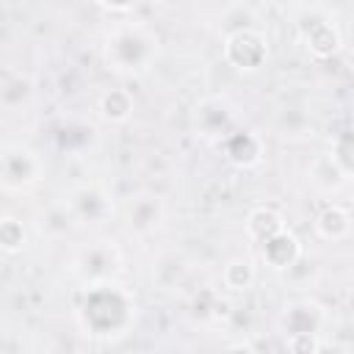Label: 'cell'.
Masks as SVG:
<instances>
[{"label": "cell", "mask_w": 354, "mask_h": 354, "mask_svg": "<svg viewBox=\"0 0 354 354\" xmlns=\"http://www.w3.org/2000/svg\"><path fill=\"white\" fill-rule=\"evenodd\" d=\"M136 315H138L136 296L116 279L86 285L75 307L77 326L83 329V335L97 337V340L124 337L133 329Z\"/></svg>", "instance_id": "1"}, {"label": "cell", "mask_w": 354, "mask_h": 354, "mask_svg": "<svg viewBox=\"0 0 354 354\" xmlns=\"http://www.w3.org/2000/svg\"><path fill=\"white\" fill-rule=\"evenodd\" d=\"M160 53L158 33L144 22H116L102 44V61L111 72L124 77L147 75Z\"/></svg>", "instance_id": "2"}, {"label": "cell", "mask_w": 354, "mask_h": 354, "mask_svg": "<svg viewBox=\"0 0 354 354\" xmlns=\"http://www.w3.org/2000/svg\"><path fill=\"white\" fill-rule=\"evenodd\" d=\"M44 177L41 155L22 141H6L0 149V183L6 194H25Z\"/></svg>", "instance_id": "3"}, {"label": "cell", "mask_w": 354, "mask_h": 354, "mask_svg": "<svg viewBox=\"0 0 354 354\" xmlns=\"http://www.w3.org/2000/svg\"><path fill=\"white\" fill-rule=\"evenodd\" d=\"M221 55H224L227 66H232L235 72H257L260 66H266L271 47H268V39L263 30L243 25L224 36Z\"/></svg>", "instance_id": "4"}, {"label": "cell", "mask_w": 354, "mask_h": 354, "mask_svg": "<svg viewBox=\"0 0 354 354\" xmlns=\"http://www.w3.org/2000/svg\"><path fill=\"white\" fill-rule=\"evenodd\" d=\"M66 207L77 227H102L113 218V196L100 183H83L69 191Z\"/></svg>", "instance_id": "5"}, {"label": "cell", "mask_w": 354, "mask_h": 354, "mask_svg": "<svg viewBox=\"0 0 354 354\" xmlns=\"http://www.w3.org/2000/svg\"><path fill=\"white\" fill-rule=\"evenodd\" d=\"M119 268H122V252L108 238H100V241L88 243L86 249H80L77 257H75V263H72V271L77 274V279L83 285L116 279Z\"/></svg>", "instance_id": "6"}, {"label": "cell", "mask_w": 354, "mask_h": 354, "mask_svg": "<svg viewBox=\"0 0 354 354\" xmlns=\"http://www.w3.org/2000/svg\"><path fill=\"white\" fill-rule=\"evenodd\" d=\"M191 122H194V133L202 141L221 144L238 127V113L224 97H202L194 105Z\"/></svg>", "instance_id": "7"}, {"label": "cell", "mask_w": 354, "mask_h": 354, "mask_svg": "<svg viewBox=\"0 0 354 354\" xmlns=\"http://www.w3.org/2000/svg\"><path fill=\"white\" fill-rule=\"evenodd\" d=\"M296 33H299V41L304 44V50L318 61H326L340 53V44H343L340 30L321 11H304L296 22Z\"/></svg>", "instance_id": "8"}, {"label": "cell", "mask_w": 354, "mask_h": 354, "mask_svg": "<svg viewBox=\"0 0 354 354\" xmlns=\"http://www.w3.org/2000/svg\"><path fill=\"white\" fill-rule=\"evenodd\" d=\"M326 324H329V313L315 299H293L282 307V315H279V329L285 337L304 335V332L324 335Z\"/></svg>", "instance_id": "9"}, {"label": "cell", "mask_w": 354, "mask_h": 354, "mask_svg": "<svg viewBox=\"0 0 354 354\" xmlns=\"http://www.w3.org/2000/svg\"><path fill=\"white\" fill-rule=\"evenodd\" d=\"M260 257H263V263H266L271 271H277V274L293 271V268L301 263V257H304L301 238H299L290 227H285L282 232H277L274 238H268L266 243H260Z\"/></svg>", "instance_id": "10"}, {"label": "cell", "mask_w": 354, "mask_h": 354, "mask_svg": "<svg viewBox=\"0 0 354 354\" xmlns=\"http://www.w3.org/2000/svg\"><path fill=\"white\" fill-rule=\"evenodd\" d=\"M218 147H221L224 160L235 169H243V171L254 169L263 160V152H266L263 138L254 130H246V127H235Z\"/></svg>", "instance_id": "11"}, {"label": "cell", "mask_w": 354, "mask_h": 354, "mask_svg": "<svg viewBox=\"0 0 354 354\" xmlns=\"http://www.w3.org/2000/svg\"><path fill=\"white\" fill-rule=\"evenodd\" d=\"M36 97V86L25 72L6 69L0 77V105L6 113H22L30 108Z\"/></svg>", "instance_id": "12"}, {"label": "cell", "mask_w": 354, "mask_h": 354, "mask_svg": "<svg viewBox=\"0 0 354 354\" xmlns=\"http://www.w3.org/2000/svg\"><path fill=\"white\" fill-rule=\"evenodd\" d=\"M313 230H315V235L321 238V241H326V243H340V241H346V238H351V232H354V218H351V213L343 207V205H324L321 210H318V216H315V221H313Z\"/></svg>", "instance_id": "13"}, {"label": "cell", "mask_w": 354, "mask_h": 354, "mask_svg": "<svg viewBox=\"0 0 354 354\" xmlns=\"http://www.w3.org/2000/svg\"><path fill=\"white\" fill-rule=\"evenodd\" d=\"M124 218H127V230H130V232H136V235H149V232H155V230L160 227V221H163V205H160L158 196H149V194L136 196V199H130V205H127V210H124Z\"/></svg>", "instance_id": "14"}, {"label": "cell", "mask_w": 354, "mask_h": 354, "mask_svg": "<svg viewBox=\"0 0 354 354\" xmlns=\"http://www.w3.org/2000/svg\"><path fill=\"white\" fill-rule=\"evenodd\" d=\"M348 174L343 171V166L337 163V158L332 152H318L310 163V183L324 191V194H337L348 185Z\"/></svg>", "instance_id": "15"}, {"label": "cell", "mask_w": 354, "mask_h": 354, "mask_svg": "<svg viewBox=\"0 0 354 354\" xmlns=\"http://www.w3.org/2000/svg\"><path fill=\"white\" fill-rule=\"evenodd\" d=\"M288 227V221H285V216L277 210V207H271V205H260V207H252L249 210V216H246V221H243V232H246V238L252 241V243H266L268 238H274L277 232H282Z\"/></svg>", "instance_id": "16"}, {"label": "cell", "mask_w": 354, "mask_h": 354, "mask_svg": "<svg viewBox=\"0 0 354 354\" xmlns=\"http://www.w3.org/2000/svg\"><path fill=\"white\" fill-rule=\"evenodd\" d=\"M97 111L108 124H124L133 116V94L127 88H108L100 94Z\"/></svg>", "instance_id": "17"}, {"label": "cell", "mask_w": 354, "mask_h": 354, "mask_svg": "<svg viewBox=\"0 0 354 354\" xmlns=\"http://www.w3.org/2000/svg\"><path fill=\"white\" fill-rule=\"evenodd\" d=\"M221 282H224L227 290L243 293L257 282V271H254L249 257H230L221 268Z\"/></svg>", "instance_id": "18"}, {"label": "cell", "mask_w": 354, "mask_h": 354, "mask_svg": "<svg viewBox=\"0 0 354 354\" xmlns=\"http://www.w3.org/2000/svg\"><path fill=\"white\" fill-rule=\"evenodd\" d=\"M25 246H28L25 224H22L17 216L6 213V216L0 218V249H3L8 257H14V254H22Z\"/></svg>", "instance_id": "19"}, {"label": "cell", "mask_w": 354, "mask_h": 354, "mask_svg": "<svg viewBox=\"0 0 354 354\" xmlns=\"http://www.w3.org/2000/svg\"><path fill=\"white\" fill-rule=\"evenodd\" d=\"M329 152L337 158V163L343 166V171L354 180V127L343 130V133L332 141V149H329Z\"/></svg>", "instance_id": "20"}, {"label": "cell", "mask_w": 354, "mask_h": 354, "mask_svg": "<svg viewBox=\"0 0 354 354\" xmlns=\"http://www.w3.org/2000/svg\"><path fill=\"white\" fill-rule=\"evenodd\" d=\"M72 224H75V218H72L66 202L53 205V207L47 210V216H44V230H47L50 235H55V238H58V235H66Z\"/></svg>", "instance_id": "21"}, {"label": "cell", "mask_w": 354, "mask_h": 354, "mask_svg": "<svg viewBox=\"0 0 354 354\" xmlns=\"http://www.w3.org/2000/svg\"><path fill=\"white\" fill-rule=\"evenodd\" d=\"M285 348L288 351H296V354H315V351L324 348V335H313V332L288 335L285 337Z\"/></svg>", "instance_id": "22"}, {"label": "cell", "mask_w": 354, "mask_h": 354, "mask_svg": "<svg viewBox=\"0 0 354 354\" xmlns=\"http://www.w3.org/2000/svg\"><path fill=\"white\" fill-rule=\"evenodd\" d=\"M141 0H97L100 8L111 11V14H130Z\"/></svg>", "instance_id": "23"}]
</instances>
